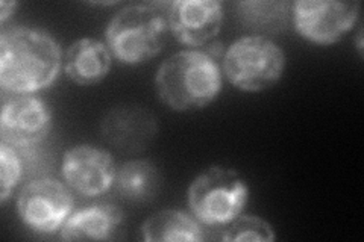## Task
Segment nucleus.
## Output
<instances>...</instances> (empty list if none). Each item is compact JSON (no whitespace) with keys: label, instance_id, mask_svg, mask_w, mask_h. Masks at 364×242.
I'll return each instance as SVG.
<instances>
[{"label":"nucleus","instance_id":"f257e3e1","mask_svg":"<svg viewBox=\"0 0 364 242\" xmlns=\"http://www.w3.org/2000/svg\"><path fill=\"white\" fill-rule=\"evenodd\" d=\"M60 68V45L49 32L14 26L0 35V84L4 93H37L55 82Z\"/></svg>","mask_w":364,"mask_h":242},{"label":"nucleus","instance_id":"f03ea898","mask_svg":"<svg viewBox=\"0 0 364 242\" xmlns=\"http://www.w3.org/2000/svg\"><path fill=\"white\" fill-rule=\"evenodd\" d=\"M156 94L178 112L208 106L222 91V72L202 50H181L159 65L155 76Z\"/></svg>","mask_w":364,"mask_h":242},{"label":"nucleus","instance_id":"7ed1b4c3","mask_svg":"<svg viewBox=\"0 0 364 242\" xmlns=\"http://www.w3.org/2000/svg\"><path fill=\"white\" fill-rule=\"evenodd\" d=\"M170 4H132L114 16L105 31L107 45L120 62L136 65L152 60L168 40Z\"/></svg>","mask_w":364,"mask_h":242},{"label":"nucleus","instance_id":"20e7f679","mask_svg":"<svg viewBox=\"0 0 364 242\" xmlns=\"http://www.w3.org/2000/svg\"><path fill=\"white\" fill-rule=\"evenodd\" d=\"M249 199V188L232 168L214 165L191 182L188 206L205 226H228L240 216Z\"/></svg>","mask_w":364,"mask_h":242},{"label":"nucleus","instance_id":"39448f33","mask_svg":"<svg viewBox=\"0 0 364 242\" xmlns=\"http://www.w3.org/2000/svg\"><path fill=\"white\" fill-rule=\"evenodd\" d=\"M286 62V53L279 44L267 37L247 35L225 50L223 73L235 88L258 93L278 82Z\"/></svg>","mask_w":364,"mask_h":242},{"label":"nucleus","instance_id":"423d86ee","mask_svg":"<svg viewBox=\"0 0 364 242\" xmlns=\"http://www.w3.org/2000/svg\"><path fill=\"white\" fill-rule=\"evenodd\" d=\"M360 2L299 0L291 5V21L299 35L318 45L334 44L355 25Z\"/></svg>","mask_w":364,"mask_h":242},{"label":"nucleus","instance_id":"0eeeda50","mask_svg":"<svg viewBox=\"0 0 364 242\" xmlns=\"http://www.w3.org/2000/svg\"><path fill=\"white\" fill-rule=\"evenodd\" d=\"M17 211L29 229L37 233H55L73 211V197L64 183L43 177L29 182L17 199Z\"/></svg>","mask_w":364,"mask_h":242},{"label":"nucleus","instance_id":"6e6552de","mask_svg":"<svg viewBox=\"0 0 364 242\" xmlns=\"http://www.w3.org/2000/svg\"><path fill=\"white\" fill-rule=\"evenodd\" d=\"M50 128L52 112L41 99L32 94L4 93L0 115L4 143L17 148L38 145L49 135Z\"/></svg>","mask_w":364,"mask_h":242},{"label":"nucleus","instance_id":"1a4fd4ad","mask_svg":"<svg viewBox=\"0 0 364 242\" xmlns=\"http://www.w3.org/2000/svg\"><path fill=\"white\" fill-rule=\"evenodd\" d=\"M63 177L76 192L96 197L107 192L116 182L117 165L107 150L90 144L67 150L63 158Z\"/></svg>","mask_w":364,"mask_h":242},{"label":"nucleus","instance_id":"9d476101","mask_svg":"<svg viewBox=\"0 0 364 242\" xmlns=\"http://www.w3.org/2000/svg\"><path fill=\"white\" fill-rule=\"evenodd\" d=\"M223 17V5L218 0H176L167 9L170 32L188 48H202L214 41Z\"/></svg>","mask_w":364,"mask_h":242},{"label":"nucleus","instance_id":"9b49d317","mask_svg":"<svg viewBox=\"0 0 364 242\" xmlns=\"http://www.w3.org/2000/svg\"><path fill=\"white\" fill-rule=\"evenodd\" d=\"M100 132L105 141L123 152H141L158 133L154 115L139 105L112 108L102 120Z\"/></svg>","mask_w":364,"mask_h":242},{"label":"nucleus","instance_id":"f8f14e48","mask_svg":"<svg viewBox=\"0 0 364 242\" xmlns=\"http://www.w3.org/2000/svg\"><path fill=\"white\" fill-rule=\"evenodd\" d=\"M128 235L127 215L111 203L88 206L68 216L61 227L63 241H122Z\"/></svg>","mask_w":364,"mask_h":242},{"label":"nucleus","instance_id":"ddd939ff","mask_svg":"<svg viewBox=\"0 0 364 242\" xmlns=\"http://www.w3.org/2000/svg\"><path fill=\"white\" fill-rule=\"evenodd\" d=\"M112 65V56L105 43L81 38L68 45L64 56L67 77L81 87H93L104 80Z\"/></svg>","mask_w":364,"mask_h":242},{"label":"nucleus","instance_id":"4468645a","mask_svg":"<svg viewBox=\"0 0 364 242\" xmlns=\"http://www.w3.org/2000/svg\"><path fill=\"white\" fill-rule=\"evenodd\" d=\"M141 238L146 242H200L205 239V232L199 221L191 215L175 209H164L151 215L143 223Z\"/></svg>","mask_w":364,"mask_h":242},{"label":"nucleus","instance_id":"2eb2a0df","mask_svg":"<svg viewBox=\"0 0 364 242\" xmlns=\"http://www.w3.org/2000/svg\"><path fill=\"white\" fill-rule=\"evenodd\" d=\"M117 192L132 203H147L154 200L161 188V172L144 159H134L117 168Z\"/></svg>","mask_w":364,"mask_h":242},{"label":"nucleus","instance_id":"dca6fc26","mask_svg":"<svg viewBox=\"0 0 364 242\" xmlns=\"http://www.w3.org/2000/svg\"><path fill=\"white\" fill-rule=\"evenodd\" d=\"M290 2H238L235 4V17L242 26L264 33L284 32L291 21Z\"/></svg>","mask_w":364,"mask_h":242},{"label":"nucleus","instance_id":"f3484780","mask_svg":"<svg viewBox=\"0 0 364 242\" xmlns=\"http://www.w3.org/2000/svg\"><path fill=\"white\" fill-rule=\"evenodd\" d=\"M275 230L259 216H237L226 226L220 236L225 242H272L275 241Z\"/></svg>","mask_w":364,"mask_h":242},{"label":"nucleus","instance_id":"a211bd4d","mask_svg":"<svg viewBox=\"0 0 364 242\" xmlns=\"http://www.w3.org/2000/svg\"><path fill=\"white\" fill-rule=\"evenodd\" d=\"M21 176L23 165L17 147L2 141L0 144V203L6 202Z\"/></svg>","mask_w":364,"mask_h":242},{"label":"nucleus","instance_id":"6ab92c4d","mask_svg":"<svg viewBox=\"0 0 364 242\" xmlns=\"http://www.w3.org/2000/svg\"><path fill=\"white\" fill-rule=\"evenodd\" d=\"M17 6V2H0V21H5L9 16H13Z\"/></svg>","mask_w":364,"mask_h":242}]
</instances>
